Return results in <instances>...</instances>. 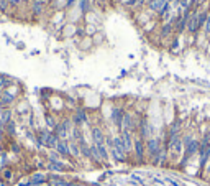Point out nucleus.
I'll use <instances>...</instances> for the list:
<instances>
[{
    "instance_id": "obj_1",
    "label": "nucleus",
    "mask_w": 210,
    "mask_h": 186,
    "mask_svg": "<svg viewBox=\"0 0 210 186\" xmlns=\"http://www.w3.org/2000/svg\"><path fill=\"white\" fill-rule=\"evenodd\" d=\"M125 147L123 142H121V137H116L113 140V156L116 160H125Z\"/></svg>"
},
{
    "instance_id": "obj_2",
    "label": "nucleus",
    "mask_w": 210,
    "mask_h": 186,
    "mask_svg": "<svg viewBox=\"0 0 210 186\" xmlns=\"http://www.w3.org/2000/svg\"><path fill=\"white\" fill-rule=\"evenodd\" d=\"M169 150L172 152L174 156H179L180 152H182V140L176 135V137H171V140H169Z\"/></svg>"
},
{
    "instance_id": "obj_3",
    "label": "nucleus",
    "mask_w": 210,
    "mask_h": 186,
    "mask_svg": "<svg viewBox=\"0 0 210 186\" xmlns=\"http://www.w3.org/2000/svg\"><path fill=\"white\" fill-rule=\"evenodd\" d=\"M148 150H149V155L153 156V158L158 160V156L161 153V147H159V140H156V138H151L148 142ZM154 160V161H156Z\"/></svg>"
},
{
    "instance_id": "obj_4",
    "label": "nucleus",
    "mask_w": 210,
    "mask_h": 186,
    "mask_svg": "<svg viewBox=\"0 0 210 186\" xmlns=\"http://www.w3.org/2000/svg\"><path fill=\"white\" fill-rule=\"evenodd\" d=\"M67 129H69V122H62V124L56 125V135H57V138H66Z\"/></svg>"
},
{
    "instance_id": "obj_5",
    "label": "nucleus",
    "mask_w": 210,
    "mask_h": 186,
    "mask_svg": "<svg viewBox=\"0 0 210 186\" xmlns=\"http://www.w3.org/2000/svg\"><path fill=\"white\" fill-rule=\"evenodd\" d=\"M92 137H94V142L95 145L98 147V145H103V140H105V137H103V132L100 129H92Z\"/></svg>"
},
{
    "instance_id": "obj_6",
    "label": "nucleus",
    "mask_w": 210,
    "mask_h": 186,
    "mask_svg": "<svg viewBox=\"0 0 210 186\" xmlns=\"http://www.w3.org/2000/svg\"><path fill=\"white\" fill-rule=\"evenodd\" d=\"M113 122L115 125H118V129H121V122H123V110L115 109L113 110Z\"/></svg>"
},
{
    "instance_id": "obj_7",
    "label": "nucleus",
    "mask_w": 210,
    "mask_h": 186,
    "mask_svg": "<svg viewBox=\"0 0 210 186\" xmlns=\"http://www.w3.org/2000/svg\"><path fill=\"white\" fill-rule=\"evenodd\" d=\"M56 150H57L61 155H69V153H71V150H69V145L64 142V140H59V142H57Z\"/></svg>"
},
{
    "instance_id": "obj_8",
    "label": "nucleus",
    "mask_w": 210,
    "mask_h": 186,
    "mask_svg": "<svg viewBox=\"0 0 210 186\" xmlns=\"http://www.w3.org/2000/svg\"><path fill=\"white\" fill-rule=\"evenodd\" d=\"M121 142H123L125 150L131 148V138H130V132H128V130H123V133H121Z\"/></svg>"
},
{
    "instance_id": "obj_9",
    "label": "nucleus",
    "mask_w": 210,
    "mask_h": 186,
    "mask_svg": "<svg viewBox=\"0 0 210 186\" xmlns=\"http://www.w3.org/2000/svg\"><path fill=\"white\" fill-rule=\"evenodd\" d=\"M49 170H52V171H62V170H66V166H64L62 163H59L57 160H51Z\"/></svg>"
},
{
    "instance_id": "obj_10",
    "label": "nucleus",
    "mask_w": 210,
    "mask_h": 186,
    "mask_svg": "<svg viewBox=\"0 0 210 186\" xmlns=\"http://www.w3.org/2000/svg\"><path fill=\"white\" fill-rule=\"evenodd\" d=\"M197 28H199V17L194 15L190 18V23H189V30L190 31H197Z\"/></svg>"
},
{
    "instance_id": "obj_11",
    "label": "nucleus",
    "mask_w": 210,
    "mask_h": 186,
    "mask_svg": "<svg viewBox=\"0 0 210 186\" xmlns=\"http://www.w3.org/2000/svg\"><path fill=\"white\" fill-rule=\"evenodd\" d=\"M74 120H75V124H84V122L87 120V117H85V112H84V110H77V114H75Z\"/></svg>"
},
{
    "instance_id": "obj_12",
    "label": "nucleus",
    "mask_w": 210,
    "mask_h": 186,
    "mask_svg": "<svg viewBox=\"0 0 210 186\" xmlns=\"http://www.w3.org/2000/svg\"><path fill=\"white\" fill-rule=\"evenodd\" d=\"M135 150H136V156L139 160H143V142L141 140L135 142Z\"/></svg>"
},
{
    "instance_id": "obj_13",
    "label": "nucleus",
    "mask_w": 210,
    "mask_h": 186,
    "mask_svg": "<svg viewBox=\"0 0 210 186\" xmlns=\"http://www.w3.org/2000/svg\"><path fill=\"white\" fill-rule=\"evenodd\" d=\"M197 147H199V143L194 142V140H190V142H189V145H187V156L194 155V153H195V150H197Z\"/></svg>"
},
{
    "instance_id": "obj_14",
    "label": "nucleus",
    "mask_w": 210,
    "mask_h": 186,
    "mask_svg": "<svg viewBox=\"0 0 210 186\" xmlns=\"http://www.w3.org/2000/svg\"><path fill=\"white\" fill-rule=\"evenodd\" d=\"M44 181H46V178H44L43 175H39V173L31 178V184H33V186H34V184H43Z\"/></svg>"
},
{
    "instance_id": "obj_15",
    "label": "nucleus",
    "mask_w": 210,
    "mask_h": 186,
    "mask_svg": "<svg viewBox=\"0 0 210 186\" xmlns=\"http://www.w3.org/2000/svg\"><path fill=\"white\" fill-rule=\"evenodd\" d=\"M97 150H98V155H100V158H107V150H105V147H103V145H98V147H97Z\"/></svg>"
},
{
    "instance_id": "obj_16",
    "label": "nucleus",
    "mask_w": 210,
    "mask_h": 186,
    "mask_svg": "<svg viewBox=\"0 0 210 186\" xmlns=\"http://www.w3.org/2000/svg\"><path fill=\"white\" fill-rule=\"evenodd\" d=\"M8 83H10V81L5 78V76H0V89L5 88V86H8Z\"/></svg>"
},
{
    "instance_id": "obj_17",
    "label": "nucleus",
    "mask_w": 210,
    "mask_h": 186,
    "mask_svg": "<svg viewBox=\"0 0 210 186\" xmlns=\"http://www.w3.org/2000/svg\"><path fill=\"white\" fill-rule=\"evenodd\" d=\"M46 122H48V125H49V127H56V122H54V119H52V117H49V115L46 117Z\"/></svg>"
},
{
    "instance_id": "obj_18",
    "label": "nucleus",
    "mask_w": 210,
    "mask_h": 186,
    "mask_svg": "<svg viewBox=\"0 0 210 186\" xmlns=\"http://www.w3.org/2000/svg\"><path fill=\"white\" fill-rule=\"evenodd\" d=\"M69 150H71V152H72V155H79V150H77V145H71V147H69Z\"/></svg>"
},
{
    "instance_id": "obj_19",
    "label": "nucleus",
    "mask_w": 210,
    "mask_h": 186,
    "mask_svg": "<svg viewBox=\"0 0 210 186\" xmlns=\"http://www.w3.org/2000/svg\"><path fill=\"white\" fill-rule=\"evenodd\" d=\"M205 31L210 33V17H207V20H205Z\"/></svg>"
},
{
    "instance_id": "obj_20",
    "label": "nucleus",
    "mask_w": 210,
    "mask_h": 186,
    "mask_svg": "<svg viewBox=\"0 0 210 186\" xmlns=\"http://www.w3.org/2000/svg\"><path fill=\"white\" fill-rule=\"evenodd\" d=\"M131 179H135V181H138V183H143V181H141V178H139L138 175H131Z\"/></svg>"
},
{
    "instance_id": "obj_21",
    "label": "nucleus",
    "mask_w": 210,
    "mask_h": 186,
    "mask_svg": "<svg viewBox=\"0 0 210 186\" xmlns=\"http://www.w3.org/2000/svg\"><path fill=\"white\" fill-rule=\"evenodd\" d=\"M34 5H36V7H34V12H36V13L41 12V3H34Z\"/></svg>"
},
{
    "instance_id": "obj_22",
    "label": "nucleus",
    "mask_w": 210,
    "mask_h": 186,
    "mask_svg": "<svg viewBox=\"0 0 210 186\" xmlns=\"http://www.w3.org/2000/svg\"><path fill=\"white\" fill-rule=\"evenodd\" d=\"M167 183H169V184H172V186H179V184H177L176 181H174V179H171V178L167 179Z\"/></svg>"
},
{
    "instance_id": "obj_23",
    "label": "nucleus",
    "mask_w": 210,
    "mask_h": 186,
    "mask_svg": "<svg viewBox=\"0 0 210 186\" xmlns=\"http://www.w3.org/2000/svg\"><path fill=\"white\" fill-rule=\"evenodd\" d=\"M82 10H87V0H82Z\"/></svg>"
},
{
    "instance_id": "obj_24",
    "label": "nucleus",
    "mask_w": 210,
    "mask_h": 186,
    "mask_svg": "<svg viewBox=\"0 0 210 186\" xmlns=\"http://www.w3.org/2000/svg\"><path fill=\"white\" fill-rule=\"evenodd\" d=\"M0 129H3V120H0Z\"/></svg>"
},
{
    "instance_id": "obj_25",
    "label": "nucleus",
    "mask_w": 210,
    "mask_h": 186,
    "mask_svg": "<svg viewBox=\"0 0 210 186\" xmlns=\"http://www.w3.org/2000/svg\"><path fill=\"white\" fill-rule=\"evenodd\" d=\"M130 3L133 5V3H136V0H130Z\"/></svg>"
},
{
    "instance_id": "obj_26",
    "label": "nucleus",
    "mask_w": 210,
    "mask_h": 186,
    "mask_svg": "<svg viewBox=\"0 0 210 186\" xmlns=\"http://www.w3.org/2000/svg\"><path fill=\"white\" fill-rule=\"evenodd\" d=\"M0 135H2V129H0Z\"/></svg>"
},
{
    "instance_id": "obj_27",
    "label": "nucleus",
    "mask_w": 210,
    "mask_h": 186,
    "mask_svg": "<svg viewBox=\"0 0 210 186\" xmlns=\"http://www.w3.org/2000/svg\"><path fill=\"white\" fill-rule=\"evenodd\" d=\"M208 173H210V166H208Z\"/></svg>"
}]
</instances>
